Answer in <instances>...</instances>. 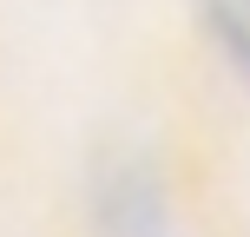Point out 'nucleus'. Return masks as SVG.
<instances>
[{
    "instance_id": "1",
    "label": "nucleus",
    "mask_w": 250,
    "mask_h": 237,
    "mask_svg": "<svg viewBox=\"0 0 250 237\" xmlns=\"http://www.w3.org/2000/svg\"><path fill=\"white\" fill-rule=\"evenodd\" d=\"M198 20L211 33V46L250 79V0H198Z\"/></svg>"
}]
</instances>
